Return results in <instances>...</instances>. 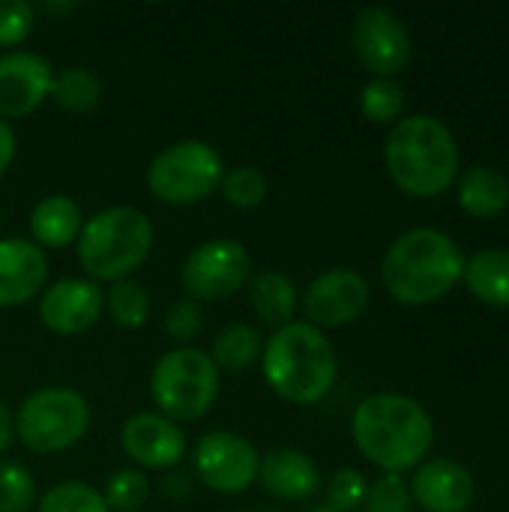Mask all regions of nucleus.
I'll use <instances>...</instances> for the list:
<instances>
[{"label": "nucleus", "mask_w": 509, "mask_h": 512, "mask_svg": "<svg viewBox=\"0 0 509 512\" xmlns=\"http://www.w3.org/2000/svg\"><path fill=\"white\" fill-rule=\"evenodd\" d=\"M264 381L291 405H315L336 384V351L330 339L306 324L291 321L279 327L261 351Z\"/></svg>", "instance_id": "f03ea898"}, {"label": "nucleus", "mask_w": 509, "mask_h": 512, "mask_svg": "<svg viewBox=\"0 0 509 512\" xmlns=\"http://www.w3.org/2000/svg\"><path fill=\"white\" fill-rule=\"evenodd\" d=\"M150 495V486H147V477L141 471H117L111 474V480L105 483V504L108 510L117 512H135Z\"/></svg>", "instance_id": "c756f323"}, {"label": "nucleus", "mask_w": 509, "mask_h": 512, "mask_svg": "<svg viewBox=\"0 0 509 512\" xmlns=\"http://www.w3.org/2000/svg\"><path fill=\"white\" fill-rule=\"evenodd\" d=\"M258 483L264 486L267 495H273L279 501H306L318 492L321 474L306 453L285 447V450H273V453H267V459H261Z\"/></svg>", "instance_id": "a211bd4d"}, {"label": "nucleus", "mask_w": 509, "mask_h": 512, "mask_svg": "<svg viewBox=\"0 0 509 512\" xmlns=\"http://www.w3.org/2000/svg\"><path fill=\"white\" fill-rule=\"evenodd\" d=\"M36 504V486L24 465L0 462V512H30Z\"/></svg>", "instance_id": "c85d7f7f"}, {"label": "nucleus", "mask_w": 509, "mask_h": 512, "mask_svg": "<svg viewBox=\"0 0 509 512\" xmlns=\"http://www.w3.org/2000/svg\"><path fill=\"white\" fill-rule=\"evenodd\" d=\"M12 432H15V426H12V417H9L6 405L0 402V456H3V453H6V447L12 444Z\"/></svg>", "instance_id": "c9c22d12"}, {"label": "nucleus", "mask_w": 509, "mask_h": 512, "mask_svg": "<svg viewBox=\"0 0 509 512\" xmlns=\"http://www.w3.org/2000/svg\"><path fill=\"white\" fill-rule=\"evenodd\" d=\"M201 321H204L201 306H198L195 300H180V303H174V306L168 309V315H165V330H168L171 339L186 342V339H192V336L201 330Z\"/></svg>", "instance_id": "72a5a7b5"}, {"label": "nucleus", "mask_w": 509, "mask_h": 512, "mask_svg": "<svg viewBox=\"0 0 509 512\" xmlns=\"http://www.w3.org/2000/svg\"><path fill=\"white\" fill-rule=\"evenodd\" d=\"M51 96H54L66 111L84 114V111H90V108L99 105L102 81H99L96 72L87 69V66H69V69H63V72L54 75Z\"/></svg>", "instance_id": "b1692460"}, {"label": "nucleus", "mask_w": 509, "mask_h": 512, "mask_svg": "<svg viewBox=\"0 0 509 512\" xmlns=\"http://www.w3.org/2000/svg\"><path fill=\"white\" fill-rule=\"evenodd\" d=\"M30 234L36 246H69L81 234V210L66 195H48L42 198L30 213Z\"/></svg>", "instance_id": "6ab92c4d"}, {"label": "nucleus", "mask_w": 509, "mask_h": 512, "mask_svg": "<svg viewBox=\"0 0 509 512\" xmlns=\"http://www.w3.org/2000/svg\"><path fill=\"white\" fill-rule=\"evenodd\" d=\"M150 396L171 423H195L219 396V369L198 348H174L153 366Z\"/></svg>", "instance_id": "423d86ee"}, {"label": "nucleus", "mask_w": 509, "mask_h": 512, "mask_svg": "<svg viewBox=\"0 0 509 512\" xmlns=\"http://www.w3.org/2000/svg\"><path fill=\"white\" fill-rule=\"evenodd\" d=\"M105 297L90 279H60L54 282L39 303L42 324L57 336H75L90 330L102 315Z\"/></svg>", "instance_id": "4468645a"}, {"label": "nucleus", "mask_w": 509, "mask_h": 512, "mask_svg": "<svg viewBox=\"0 0 509 512\" xmlns=\"http://www.w3.org/2000/svg\"><path fill=\"white\" fill-rule=\"evenodd\" d=\"M411 492L429 512H465L474 501V480L462 465L435 459L417 471Z\"/></svg>", "instance_id": "f3484780"}, {"label": "nucleus", "mask_w": 509, "mask_h": 512, "mask_svg": "<svg viewBox=\"0 0 509 512\" xmlns=\"http://www.w3.org/2000/svg\"><path fill=\"white\" fill-rule=\"evenodd\" d=\"M465 273L462 249L438 228H414L393 240L381 276L387 291L408 306L444 297Z\"/></svg>", "instance_id": "20e7f679"}, {"label": "nucleus", "mask_w": 509, "mask_h": 512, "mask_svg": "<svg viewBox=\"0 0 509 512\" xmlns=\"http://www.w3.org/2000/svg\"><path fill=\"white\" fill-rule=\"evenodd\" d=\"M222 156L207 141H177L147 168L150 192L174 207L198 204L222 186Z\"/></svg>", "instance_id": "6e6552de"}, {"label": "nucleus", "mask_w": 509, "mask_h": 512, "mask_svg": "<svg viewBox=\"0 0 509 512\" xmlns=\"http://www.w3.org/2000/svg\"><path fill=\"white\" fill-rule=\"evenodd\" d=\"M312 512H336V510H333V507H315Z\"/></svg>", "instance_id": "e433bc0d"}, {"label": "nucleus", "mask_w": 509, "mask_h": 512, "mask_svg": "<svg viewBox=\"0 0 509 512\" xmlns=\"http://www.w3.org/2000/svg\"><path fill=\"white\" fill-rule=\"evenodd\" d=\"M48 279L45 252L21 237L0 240V309H12L39 294Z\"/></svg>", "instance_id": "dca6fc26"}, {"label": "nucleus", "mask_w": 509, "mask_h": 512, "mask_svg": "<svg viewBox=\"0 0 509 512\" xmlns=\"http://www.w3.org/2000/svg\"><path fill=\"white\" fill-rule=\"evenodd\" d=\"M252 273L249 252L234 240H207L183 261V288L195 300L234 297Z\"/></svg>", "instance_id": "1a4fd4ad"}, {"label": "nucleus", "mask_w": 509, "mask_h": 512, "mask_svg": "<svg viewBox=\"0 0 509 512\" xmlns=\"http://www.w3.org/2000/svg\"><path fill=\"white\" fill-rule=\"evenodd\" d=\"M0 219H3V213H0Z\"/></svg>", "instance_id": "4c0bfd02"}, {"label": "nucleus", "mask_w": 509, "mask_h": 512, "mask_svg": "<svg viewBox=\"0 0 509 512\" xmlns=\"http://www.w3.org/2000/svg\"><path fill=\"white\" fill-rule=\"evenodd\" d=\"M54 87V69L42 54L9 51L0 57V120L36 111Z\"/></svg>", "instance_id": "ddd939ff"}, {"label": "nucleus", "mask_w": 509, "mask_h": 512, "mask_svg": "<svg viewBox=\"0 0 509 512\" xmlns=\"http://www.w3.org/2000/svg\"><path fill=\"white\" fill-rule=\"evenodd\" d=\"M267 192H270V183H267L264 171H258L252 165H240L222 177V195L228 198V204H234L240 210H252V207L264 204Z\"/></svg>", "instance_id": "cd10ccee"}, {"label": "nucleus", "mask_w": 509, "mask_h": 512, "mask_svg": "<svg viewBox=\"0 0 509 512\" xmlns=\"http://www.w3.org/2000/svg\"><path fill=\"white\" fill-rule=\"evenodd\" d=\"M120 444L135 465L153 468V471L174 468L186 456V438L177 429V423L153 411L129 417L123 423Z\"/></svg>", "instance_id": "2eb2a0df"}, {"label": "nucleus", "mask_w": 509, "mask_h": 512, "mask_svg": "<svg viewBox=\"0 0 509 512\" xmlns=\"http://www.w3.org/2000/svg\"><path fill=\"white\" fill-rule=\"evenodd\" d=\"M39 512H111L105 498L87 483H57L39 498Z\"/></svg>", "instance_id": "a878e982"}, {"label": "nucleus", "mask_w": 509, "mask_h": 512, "mask_svg": "<svg viewBox=\"0 0 509 512\" xmlns=\"http://www.w3.org/2000/svg\"><path fill=\"white\" fill-rule=\"evenodd\" d=\"M153 249L150 219L126 204L105 207L81 225L78 234V261L87 276L99 282H123L135 273Z\"/></svg>", "instance_id": "39448f33"}, {"label": "nucleus", "mask_w": 509, "mask_h": 512, "mask_svg": "<svg viewBox=\"0 0 509 512\" xmlns=\"http://www.w3.org/2000/svg\"><path fill=\"white\" fill-rule=\"evenodd\" d=\"M366 495H369L366 477L360 471H354V468H342L330 480V489H327L330 504L327 507H333L336 512H354L363 507Z\"/></svg>", "instance_id": "2f4dec72"}, {"label": "nucleus", "mask_w": 509, "mask_h": 512, "mask_svg": "<svg viewBox=\"0 0 509 512\" xmlns=\"http://www.w3.org/2000/svg\"><path fill=\"white\" fill-rule=\"evenodd\" d=\"M366 510L363 512H408L411 507V492L399 480V474H384L366 495Z\"/></svg>", "instance_id": "473e14b6"}, {"label": "nucleus", "mask_w": 509, "mask_h": 512, "mask_svg": "<svg viewBox=\"0 0 509 512\" xmlns=\"http://www.w3.org/2000/svg\"><path fill=\"white\" fill-rule=\"evenodd\" d=\"M264 342L261 333L249 324H228L216 342H213V354L210 360L216 363V369H231V372H243L249 366H255L261 360Z\"/></svg>", "instance_id": "5701e85b"}, {"label": "nucleus", "mask_w": 509, "mask_h": 512, "mask_svg": "<svg viewBox=\"0 0 509 512\" xmlns=\"http://www.w3.org/2000/svg\"><path fill=\"white\" fill-rule=\"evenodd\" d=\"M36 21V9L27 0H0V48L21 45Z\"/></svg>", "instance_id": "7c9ffc66"}, {"label": "nucleus", "mask_w": 509, "mask_h": 512, "mask_svg": "<svg viewBox=\"0 0 509 512\" xmlns=\"http://www.w3.org/2000/svg\"><path fill=\"white\" fill-rule=\"evenodd\" d=\"M402 108H405V90L396 78H375L360 93V111L375 123L396 120Z\"/></svg>", "instance_id": "bb28decb"}, {"label": "nucleus", "mask_w": 509, "mask_h": 512, "mask_svg": "<svg viewBox=\"0 0 509 512\" xmlns=\"http://www.w3.org/2000/svg\"><path fill=\"white\" fill-rule=\"evenodd\" d=\"M351 432L360 453L387 474L414 468L435 438L432 417L423 405L399 393H375L363 399L354 411Z\"/></svg>", "instance_id": "f257e3e1"}, {"label": "nucleus", "mask_w": 509, "mask_h": 512, "mask_svg": "<svg viewBox=\"0 0 509 512\" xmlns=\"http://www.w3.org/2000/svg\"><path fill=\"white\" fill-rule=\"evenodd\" d=\"M465 282L471 294L495 309H509V252L507 249H486L465 261Z\"/></svg>", "instance_id": "412c9836"}, {"label": "nucleus", "mask_w": 509, "mask_h": 512, "mask_svg": "<svg viewBox=\"0 0 509 512\" xmlns=\"http://www.w3.org/2000/svg\"><path fill=\"white\" fill-rule=\"evenodd\" d=\"M105 303H108V312H111L114 324L123 327V330H138L147 321V315H150V297L132 279L114 282V288L108 291Z\"/></svg>", "instance_id": "393cba45"}, {"label": "nucleus", "mask_w": 509, "mask_h": 512, "mask_svg": "<svg viewBox=\"0 0 509 512\" xmlns=\"http://www.w3.org/2000/svg\"><path fill=\"white\" fill-rule=\"evenodd\" d=\"M249 300L255 315L270 324V327H285L291 324L294 306H297V288L294 282L279 273V270H264L249 279Z\"/></svg>", "instance_id": "4be33fe9"}, {"label": "nucleus", "mask_w": 509, "mask_h": 512, "mask_svg": "<svg viewBox=\"0 0 509 512\" xmlns=\"http://www.w3.org/2000/svg\"><path fill=\"white\" fill-rule=\"evenodd\" d=\"M354 51L369 72L393 78L411 60V36L402 18L384 6H369L354 18Z\"/></svg>", "instance_id": "9b49d317"}, {"label": "nucleus", "mask_w": 509, "mask_h": 512, "mask_svg": "<svg viewBox=\"0 0 509 512\" xmlns=\"http://www.w3.org/2000/svg\"><path fill=\"white\" fill-rule=\"evenodd\" d=\"M369 306V282L357 270H327L306 288V324L345 327L357 321Z\"/></svg>", "instance_id": "f8f14e48"}, {"label": "nucleus", "mask_w": 509, "mask_h": 512, "mask_svg": "<svg viewBox=\"0 0 509 512\" xmlns=\"http://www.w3.org/2000/svg\"><path fill=\"white\" fill-rule=\"evenodd\" d=\"M384 159L393 183L402 192L435 198L456 180L459 144L438 117L414 114L393 126Z\"/></svg>", "instance_id": "7ed1b4c3"}, {"label": "nucleus", "mask_w": 509, "mask_h": 512, "mask_svg": "<svg viewBox=\"0 0 509 512\" xmlns=\"http://www.w3.org/2000/svg\"><path fill=\"white\" fill-rule=\"evenodd\" d=\"M12 159H15V132L6 120H0V177L6 174Z\"/></svg>", "instance_id": "f704fd0d"}, {"label": "nucleus", "mask_w": 509, "mask_h": 512, "mask_svg": "<svg viewBox=\"0 0 509 512\" xmlns=\"http://www.w3.org/2000/svg\"><path fill=\"white\" fill-rule=\"evenodd\" d=\"M90 426L87 399L69 387H45L24 399L15 417L18 441L33 453H60L84 438Z\"/></svg>", "instance_id": "0eeeda50"}, {"label": "nucleus", "mask_w": 509, "mask_h": 512, "mask_svg": "<svg viewBox=\"0 0 509 512\" xmlns=\"http://www.w3.org/2000/svg\"><path fill=\"white\" fill-rule=\"evenodd\" d=\"M261 456L237 432H210L195 447L198 480L222 495H240L258 480Z\"/></svg>", "instance_id": "9d476101"}, {"label": "nucleus", "mask_w": 509, "mask_h": 512, "mask_svg": "<svg viewBox=\"0 0 509 512\" xmlns=\"http://www.w3.org/2000/svg\"><path fill=\"white\" fill-rule=\"evenodd\" d=\"M459 204L477 219L501 216L509 207V180L486 165H474L459 180Z\"/></svg>", "instance_id": "aec40b11"}]
</instances>
